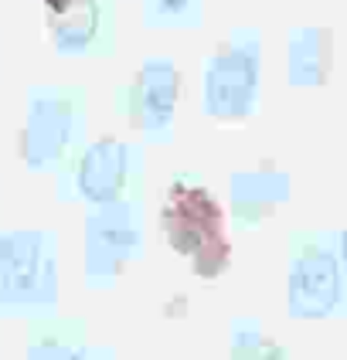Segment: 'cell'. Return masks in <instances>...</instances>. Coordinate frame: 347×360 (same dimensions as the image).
Listing matches in <instances>:
<instances>
[{
    "mask_svg": "<svg viewBox=\"0 0 347 360\" xmlns=\"http://www.w3.org/2000/svg\"><path fill=\"white\" fill-rule=\"evenodd\" d=\"M341 300V269L337 259L324 248H310L303 252L293 276H289V309L300 320H317L327 316Z\"/></svg>",
    "mask_w": 347,
    "mask_h": 360,
    "instance_id": "obj_2",
    "label": "cell"
},
{
    "mask_svg": "<svg viewBox=\"0 0 347 360\" xmlns=\"http://www.w3.org/2000/svg\"><path fill=\"white\" fill-rule=\"evenodd\" d=\"M317 31H300L293 38L289 51V75L293 82H317L320 79V55H317Z\"/></svg>",
    "mask_w": 347,
    "mask_h": 360,
    "instance_id": "obj_7",
    "label": "cell"
},
{
    "mask_svg": "<svg viewBox=\"0 0 347 360\" xmlns=\"http://www.w3.org/2000/svg\"><path fill=\"white\" fill-rule=\"evenodd\" d=\"M44 265L38 235H7L0 238V302L31 300Z\"/></svg>",
    "mask_w": 347,
    "mask_h": 360,
    "instance_id": "obj_3",
    "label": "cell"
},
{
    "mask_svg": "<svg viewBox=\"0 0 347 360\" xmlns=\"http://www.w3.org/2000/svg\"><path fill=\"white\" fill-rule=\"evenodd\" d=\"M72 133V109L65 102L55 99H41L31 109V120H27V133H24V150H27V160L41 167V163L55 160Z\"/></svg>",
    "mask_w": 347,
    "mask_h": 360,
    "instance_id": "obj_5",
    "label": "cell"
},
{
    "mask_svg": "<svg viewBox=\"0 0 347 360\" xmlns=\"http://www.w3.org/2000/svg\"><path fill=\"white\" fill-rule=\"evenodd\" d=\"M177 102V72L170 61H146L143 68V116L150 129H163L174 116Z\"/></svg>",
    "mask_w": 347,
    "mask_h": 360,
    "instance_id": "obj_6",
    "label": "cell"
},
{
    "mask_svg": "<svg viewBox=\"0 0 347 360\" xmlns=\"http://www.w3.org/2000/svg\"><path fill=\"white\" fill-rule=\"evenodd\" d=\"M191 0H160V7L167 14H184V7H187Z\"/></svg>",
    "mask_w": 347,
    "mask_h": 360,
    "instance_id": "obj_8",
    "label": "cell"
},
{
    "mask_svg": "<svg viewBox=\"0 0 347 360\" xmlns=\"http://www.w3.org/2000/svg\"><path fill=\"white\" fill-rule=\"evenodd\" d=\"M68 360H79V357H68Z\"/></svg>",
    "mask_w": 347,
    "mask_h": 360,
    "instance_id": "obj_10",
    "label": "cell"
},
{
    "mask_svg": "<svg viewBox=\"0 0 347 360\" xmlns=\"http://www.w3.org/2000/svg\"><path fill=\"white\" fill-rule=\"evenodd\" d=\"M259 92V51L252 44L228 48L208 61L204 72V109L218 120H239L252 109Z\"/></svg>",
    "mask_w": 347,
    "mask_h": 360,
    "instance_id": "obj_1",
    "label": "cell"
},
{
    "mask_svg": "<svg viewBox=\"0 0 347 360\" xmlns=\"http://www.w3.org/2000/svg\"><path fill=\"white\" fill-rule=\"evenodd\" d=\"M126 163H130V150L122 143L116 140L92 143L79 167L82 198L92 200V204H113L120 198L122 184H126Z\"/></svg>",
    "mask_w": 347,
    "mask_h": 360,
    "instance_id": "obj_4",
    "label": "cell"
},
{
    "mask_svg": "<svg viewBox=\"0 0 347 360\" xmlns=\"http://www.w3.org/2000/svg\"><path fill=\"white\" fill-rule=\"evenodd\" d=\"M48 4H51V7H58V11H61V7H65L68 0H48Z\"/></svg>",
    "mask_w": 347,
    "mask_h": 360,
    "instance_id": "obj_9",
    "label": "cell"
}]
</instances>
